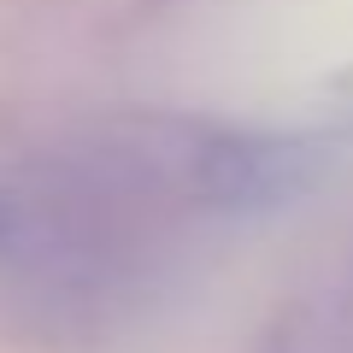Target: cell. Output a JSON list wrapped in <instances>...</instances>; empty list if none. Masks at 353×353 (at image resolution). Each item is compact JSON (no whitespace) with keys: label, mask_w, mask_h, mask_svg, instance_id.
Returning a JSON list of instances; mask_svg holds the SVG:
<instances>
[{"label":"cell","mask_w":353,"mask_h":353,"mask_svg":"<svg viewBox=\"0 0 353 353\" xmlns=\"http://www.w3.org/2000/svg\"><path fill=\"white\" fill-rule=\"evenodd\" d=\"M24 248H30V212L12 194H0V259H18Z\"/></svg>","instance_id":"6da1fadb"}]
</instances>
